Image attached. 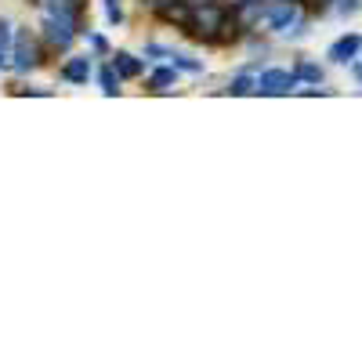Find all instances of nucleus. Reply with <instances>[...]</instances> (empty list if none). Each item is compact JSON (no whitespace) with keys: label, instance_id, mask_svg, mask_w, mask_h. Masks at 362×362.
Returning a JSON list of instances; mask_svg holds the SVG:
<instances>
[{"label":"nucleus","instance_id":"obj_23","mask_svg":"<svg viewBox=\"0 0 362 362\" xmlns=\"http://www.w3.org/2000/svg\"><path fill=\"white\" fill-rule=\"evenodd\" d=\"M189 8H203V4H218V0H185Z\"/></svg>","mask_w":362,"mask_h":362},{"label":"nucleus","instance_id":"obj_4","mask_svg":"<svg viewBox=\"0 0 362 362\" xmlns=\"http://www.w3.org/2000/svg\"><path fill=\"white\" fill-rule=\"evenodd\" d=\"M297 73L293 69H261L254 76V95H264V98H279V95H290V90H297Z\"/></svg>","mask_w":362,"mask_h":362},{"label":"nucleus","instance_id":"obj_13","mask_svg":"<svg viewBox=\"0 0 362 362\" xmlns=\"http://www.w3.org/2000/svg\"><path fill=\"white\" fill-rule=\"evenodd\" d=\"M167 62H170L177 73H192V76L203 73V62H199V58H192V54H185V51H170Z\"/></svg>","mask_w":362,"mask_h":362},{"label":"nucleus","instance_id":"obj_18","mask_svg":"<svg viewBox=\"0 0 362 362\" xmlns=\"http://www.w3.org/2000/svg\"><path fill=\"white\" fill-rule=\"evenodd\" d=\"M167 54H170V47H163V44H156V40H148V44L141 47L145 62H160V58H167Z\"/></svg>","mask_w":362,"mask_h":362},{"label":"nucleus","instance_id":"obj_20","mask_svg":"<svg viewBox=\"0 0 362 362\" xmlns=\"http://www.w3.org/2000/svg\"><path fill=\"white\" fill-rule=\"evenodd\" d=\"M80 37H87V44H90V51H98V54H112L109 51V40L102 37V33H90V29H83Z\"/></svg>","mask_w":362,"mask_h":362},{"label":"nucleus","instance_id":"obj_26","mask_svg":"<svg viewBox=\"0 0 362 362\" xmlns=\"http://www.w3.org/2000/svg\"><path fill=\"white\" fill-rule=\"evenodd\" d=\"M25 4H33V8H40V0H25Z\"/></svg>","mask_w":362,"mask_h":362},{"label":"nucleus","instance_id":"obj_12","mask_svg":"<svg viewBox=\"0 0 362 362\" xmlns=\"http://www.w3.org/2000/svg\"><path fill=\"white\" fill-rule=\"evenodd\" d=\"M293 73H297V80L300 83H322V66L319 62H312V58H297V66H293Z\"/></svg>","mask_w":362,"mask_h":362},{"label":"nucleus","instance_id":"obj_19","mask_svg":"<svg viewBox=\"0 0 362 362\" xmlns=\"http://www.w3.org/2000/svg\"><path fill=\"white\" fill-rule=\"evenodd\" d=\"M334 11H337L341 18H355V15L362 11V0H334Z\"/></svg>","mask_w":362,"mask_h":362},{"label":"nucleus","instance_id":"obj_7","mask_svg":"<svg viewBox=\"0 0 362 362\" xmlns=\"http://www.w3.org/2000/svg\"><path fill=\"white\" fill-rule=\"evenodd\" d=\"M90 76H95V58L90 54H69L62 62V69H58V80L76 83V87H83Z\"/></svg>","mask_w":362,"mask_h":362},{"label":"nucleus","instance_id":"obj_24","mask_svg":"<svg viewBox=\"0 0 362 362\" xmlns=\"http://www.w3.org/2000/svg\"><path fill=\"white\" fill-rule=\"evenodd\" d=\"M221 4H225V8H243L247 0H221Z\"/></svg>","mask_w":362,"mask_h":362},{"label":"nucleus","instance_id":"obj_17","mask_svg":"<svg viewBox=\"0 0 362 362\" xmlns=\"http://www.w3.org/2000/svg\"><path fill=\"white\" fill-rule=\"evenodd\" d=\"M102 11H105V22L116 29V25H124V0H102Z\"/></svg>","mask_w":362,"mask_h":362},{"label":"nucleus","instance_id":"obj_10","mask_svg":"<svg viewBox=\"0 0 362 362\" xmlns=\"http://www.w3.org/2000/svg\"><path fill=\"white\" fill-rule=\"evenodd\" d=\"M177 80H181V73L167 62V66H160V69H153V76H148V87H153V90H160V95H163V90H174L177 87Z\"/></svg>","mask_w":362,"mask_h":362},{"label":"nucleus","instance_id":"obj_22","mask_svg":"<svg viewBox=\"0 0 362 362\" xmlns=\"http://www.w3.org/2000/svg\"><path fill=\"white\" fill-rule=\"evenodd\" d=\"M18 95H37V98H51V90H44V87H18Z\"/></svg>","mask_w":362,"mask_h":362},{"label":"nucleus","instance_id":"obj_25","mask_svg":"<svg viewBox=\"0 0 362 362\" xmlns=\"http://www.w3.org/2000/svg\"><path fill=\"white\" fill-rule=\"evenodd\" d=\"M300 4H334V0H300Z\"/></svg>","mask_w":362,"mask_h":362},{"label":"nucleus","instance_id":"obj_2","mask_svg":"<svg viewBox=\"0 0 362 362\" xmlns=\"http://www.w3.org/2000/svg\"><path fill=\"white\" fill-rule=\"evenodd\" d=\"M44 66V44L40 37H33L29 29H15V40H11V69L18 76H29Z\"/></svg>","mask_w":362,"mask_h":362},{"label":"nucleus","instance_id":"obj_15","mask_svg":"<svg viewBox=\"0 0 362 362\" xmlns=\"http://www.w3.org/2000/svg\"><path fill=\"white\" fill-rule=\"evenodd\" d=\"M95 80H98V87H102V95H105V98H116V95H119V83H124V80L116 76L112 66H102V69L95 73Z\"/></svg>","mask_w":362,"mask_h":362},{"label":"nucleus","instance_id":"obj_3","mask_svg":"<svg viewBox=\"0 0 362 362\" xmlns=\"http://www.w3.org/2000/svg\"><path fill=\"white\" fill-rule=\"evenodd\" d=\"M300 18H305V11H300V0H268L264 15H261V25H264V33H290ZM261 25H257V29H261Z\"/></svg>","mask_w":362,"mask_h":362},{"label":"nucleus","instance_id":"obj_28","mask_svg":"<svg viewBox=\"0 0 362 362\" xmlns=\"http://www.w3.org/2000/svg\"><path fill=\"white\" fill-rule=\"evenodd\" d=\"M358 58H362V54H358Z\"/></svg>","mask_w":362,"mask_h":362},{"label":"nucleus","instance_id":"obj_11","mask_svg":"<svg viewBox=\"0 0 362 362\" xmlns=\"http://www.w3.org/2000/svg\"><path fill=\"white\" fill-rule=\"evenodd\" d=\"M160 18H163V22H174V25H181V29H189L192 8L185 4V0H174V4H167V8L160 11Z\"/></svg>","mask_w":362,"mask_h":362},{"label":"nucleus","instance_id":"obj_27","mask_svg":"<svg viewBox=\"0 0 362 362\" xmlns=\"http://www.w3.org/2000/svg\"><path fill=\"white\" fill-rule=\"evenodd\" d=\"M80 4H83V0H80Z\"/></svg>","mask_w":362,"mask_h":362},{"label":"nucleus","instance_id":"obj_6","mask_svg":"<svg viewBox=\"0 0 362 362\" xmlns=\"http://www.w3.org/2000/svg\"><path fill=\"white\" fill-rule=\"evenodd\" d=\"M40 37H44V44H47L51 51H62V54H69L80 33H76V29H69V25H62V22H54V18H47V15H44V22H40Z\"/></svg>","mask_w":362,"mask_h":362},{"label":"nucleus","instance_id":"obj_5","mask_svg":"<svg viewBox=\"0 0 362 362\" xmlns=\"http://www.w3.org/2000/svg\"><path fill=\"white\" fill-rule=\"evenodd\" d=\"M40 8H44L47 18H54V22L76 29V33H83V22H80L83 4H80V0H40Z\"/></svg>","mask_w":362,"mask_h":362},{"label":"nucleus","instance_id":"obj_21","mask_svg":"<svg viewBox=\"0 0 362 362\" xmlns=\"http://www.w3.org/2000/svg\"><path fill=\"white\" fill-rule=\"evenodd\" d=\"M138 4H141L145 11H156V15H160L167 4H174V0H138Z\"/></svg>","mask_w":362,"mask_h":362},{"label":"nucleus","instance_id":"obj_14","mask_svg":"<svg viewBox=\"0 0 362 362\" xmlns=\"http://www.w3.org/2000/svg\"><path fill=\"white\" fill-rule=\"evenodd\" d=\"M11 40H15V25L8 18H0V69L11 66Z\"/></svg>","mask_w":362,"mask_h":362},{"label":"nucleus","instance_id":"obj_16","mask_svg":"<svg viewBox=\"0 0 362 362\" xmlns=\"http://www.w3.org/2000/svg\"><path fill=\"white\" fill-rule=\"evenodd\" d=\"M225 90H228V95H254V76L250 73H235Z\"/></svg>","mask_w":362,"mask_h":362},{"label":"nucleus","instance_id":"obj_8","mask_svg":"<svg viewBox=\"0 0 362 362\" xmlns=\"http://www.w3.org/2000/svg\"><path fill=\"white\" fill-rule=\"evenodd\" d=\"M358 54H362V37L358 33H344V37H337L334 44L326 47V58L334 66H351Z\"/></svg>","mask_w":362,"mask_h":362},{"label":"nucleus","instance_id":"obj_9","mask_svg":"<svg viewBox=\"0 0 362 362\" xmlns=\"http://www.w3.org/2000/svg\"><path fill=\"white\" fill-rule=\"evenodd\" d=\"M109 66L116 69L119 80H138V76L145 73V58H138V54H131V51H112V54H109Z\"/></svg>","mask_w":362,"mask_h":362},{"label":"nucleus","instance_id":"obj_1","mask_svg":"<svg viewBox=\"0 0 362 362\" xmlns=\"http://www.w3.org/2000/svg\"><path fill=\"white\" fill-rule=\"evenodd\" d=\"M232 29H239L228 15V8L221 4H203V8H192V22H189V33L196 40H206V44H218V40H228L235 37Z\"/></svg>","mask_w":362,"mask_h":362}]
</instances>
